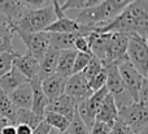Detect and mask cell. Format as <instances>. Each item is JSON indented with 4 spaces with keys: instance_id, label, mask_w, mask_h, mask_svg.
<instances>
[{
    "instance_id": "obj_38",
    "label": "cell",
    "mask_w": 148,
    "mask_h": 134,
    "mask_svg": "<svg viewBox=\"0 0 148 134\" xmlns=\"http://www.w3.org/2000/svg\"><path fill=\"white\" fill-rule=\"evenodd\" d=\"M87 0H66L64 3V5L61 7V9L64 10H70V9H83L86 7Z\"/></svg>"
},
{
    "instance_id": "obj_25",
    "label": "cell",
    "mask_w": 148,
    "mask_h": 134,
    "mask_svg": "<svg viewBox=\"0 0 148 134\" xmlns=\"http://www.w3.org/2000/svg\"><path fill=\"white\" fill-rule=\"evenodd\" d=\"M43 121L46 122V124H48L49 128L56 129V130H59V132H66V129L69 128V124H70V121L66 117H64L60 113H56V112L48 111V109L44 111Z\"/></svg>"
},
{
    "instance_id": "obj_32",
    "label": "cell",
    "mask_w": 148,
    "mask_h": 134,
    "mask_svg": "<svg viewBox=\"0 0 148 134\" xmlns=\"http://www.w3.org/2000/svg\"><path fill=\"white\" fill-rule=\"evenodd\" d=\"M105 83H107V72H105V68H103V70L96 76V77H94L91 81H88V86H90L92 93L105 87Z\"/></svg>"
},
{
    "instance_id": "obj_18",
    "label": "cell",
    "mask_w": 148,
    "mask_h": 134,
    "mask_svg": "<svg viewBox=\"0 0 148 134\" xmlns=\"http://www.w3.org/2000/svg\"><path fill=\"white\" fill-rule=\"evenodd\" d=\"M59 56H60V51L48 47L47 52L44 54L43 59L39 61V72H38V77L42 81L48 78L49 76L56 73V68H57V61H59Z\"/></svg>"
},
{
    "instance_id": "obj_11",
    "label": "cell",
    "mask_w": 148,
    "mask_h": 134,
    "mask_svg": "<svg viewBox=\"0 0 148 134\" xmlns=\"http://www.w3.org/2000/svg\"><path fill=\"white\" fill-rule=\"evenodd\" d=\"M64 94L70 96L78 106L79 103L84 102L86 99H88L91 96L92 91L90 89L86 78L82 76V73H77V74H72L70 77L66 78Z\"/></svg>"
},
{
    "instance_id": "obj_14",
    "label": "cell",
    "mask_w": 148,
    "mask_h": 134,
    "mask_svg": "<svg viewBox=\"0 0 148 134\" xmlns=\"http://www.w3.org/2000/svg\"><path fill=\"white\" fill-rule=\"evenodd\" d=\"M13 68L18 70L21 74H23L29 81L31 78L36 77L39 72V61L30 54H18L17 56L13 59Z\"/></svg>"
},
{
    "instance_id": "obj_15",
    "label": "cell",
    "mask_w": 148,
    "mask_h": 134,
    "mask_svg": "<svg viewBox=\"0 0 148 134\" xmlns=\"http://www.w3.org/2000/svg\"><path fill=\"white\" fill-rule=\"evenodd\" d=\"M65 82H66V78L57 74V73L49 76L48 78L42 81V89H43L44 94H46L47 99H48L49 102H52V100H55V99L60 98L61 95H64Z\"/></svg>"
},
{
    "instance_id": "obj_45",
    "label": "cell",
    "mask_w": 148,
    "mask_h": 134,
    "mask_svg": "<svg viewBox=\"0 0 148 134\" xmlns=\"http://www.w3.org/2000/svg\"><path fill=\"white\" fill-rule=\"evenodd\" d=\"M51 1H56L57 4L60 5V7H62V5H64V3L66 1V0H51Z\"/></svg>"
},
{
    "instance_id": "obj_36",
    "label": "cell",
    "mask_w": 148,
    "mask_h": 134,
    "mask_svg": "<svg viewBox=\"0 0 148 134\" xmlns=\"http://www.w3.org/2000/svg\"><path fill=\"white\" fill-rule=\"evenodd\" d=\"M110 134H133V133H131L130 128H129L122 120L117 119L116 122L113 124V126H112Z\"/></svg>"
},
{
    "instance_id": "obj_37",
    "label": "cell",
    "mask_w": 148,
    "mask_h": 134,
    "mask_svg": "<svg viewBox=\"0 0 148 134\" xmlns=\"http://www.w3.org/2000/svg\"><path fill=\"white\" fill-rule=\"evenodd\" d=\"M110 130H112V128L109 125L100 121H95L92 128L90 129V134H110Z\"/></svg>"
},
{
    "instance_id": "obj_40",
    "label": "cell",
    "mask_w": 148,
    "mask_h": 134,
    "mask_svg": "<svg viewBox=\"0 0 148 134\" xmlns=\"http://www.w3.org/2000/svg\"><path fill=\"white\" fill-rule=\"evenodd\" d=\"M51 128L48 124H46L44 121H42L35 129H33V134H48Z\"/></svg>"
},
{
    "instance_id": "obj_10",
    "label": "cell",
    "mask_w": 148,
    "mask_h": 134,
    "mask_svg": "<svg viewBox=\"0 0 148 134\" xmlns=\"http://www.w3.org/2000/svg\"><path fill=\"white\" fill-rule=\"evenodd\" d=\"M117 68H118V73H120L121 80H122L126 90L129 91L133 100L136 103L138 102V94H139V90H140L142 83H143L144 77L129 63V60L118 64Z\"/></svg>"
},
{
    "instance_id": "obj_39",
    "label": "cell",
    "mask_w": 148,
    "mask_h": 134,
    "mask_svg": "<svg viewBox=\"0 0 148 134\" xmlns=\"http://www.w3.org/2000/svg\"><path fill=\"white\" fill-rule=\"evenodd\" d=\"M27 9H38L51 4V0H21Z\"/></svg>"
},
{
    "instance_id": "obj_1",
    "label": "cell",
    "mask_w": 148,
    "mask_h": 134,
    "mask_svg": "<svg viewBox=\"0 0 148 134\" xmlns=\"http://www.w3.org/2000/svg\"><path fill=\"white\" fill-rule=\"evenodd\" d=\"M56 20L52 4H48L38 9H27L20 20L12 23V27L16 30L26 31V33H42L53 21Z\"/></svg>"
},
{
    "instance_id": "obj_30",
    "label": "cell",
    "mask_w": 148,
    "mask_h": 134,
    "mask_svg": "<svg viewBox=\"0 0 148 134\" xmlns=\"http://www.w3.org/2000/svg\"><path fill=\"white\" fill-rule=\"evenodd\" d=\"M18 55V52H1L0 54V77L7 74L13 68V59Z\"/></svg>"
},
{
    "instance_id": "obj_43",
    "label": "cell",
    "mask_w": 148,
    "mask_h": 134,
    "mask_svg": "<svg viewBox=\"0 0 148 134\" xmlns=\"http://www.w3.org/2000/svg\"><path fill=\"white\" fill-rule=\"evenodd\" d=\"M103 1H104V0H87V1H86V7H84V8L95 7V5H99V4H101Z\"/></svg>"
},
{
    "instance_id": "obj_2",
    "label": "cell",
    "mask_w": 148,
    "mask_h": 134,
    "mask_svg": "<svg viewBox=\"0 0 148 134\" xmlns=\"http://www.w3.org/2000/svg\"><path fill=\"white\" fill-rule=\"evenodd\" d=\"M104 68H105V72H107V83H105V87L108 90V94L112 95V98L114 99L117 109H121L123 107H127L130 104H133L134 100L131 98V95L129 94V91L126 90L122 80H121L117 65L109 64Z\"/></svg>"
},
{
    "instance_id": "obj_29",
    "label": "cell",
    "mask_w": 148,
    "mask_h": 134,
    "mask_svg": "<svg viewBox=\"0 0 148 134\" xmlns=\"http://www.w3.org/2000/svg\"><path fill=\"white\" fill-rule=\"evenodd\" d=\"M66 134H90L88 128L84 125V122L81 120L78 112L75 111L72 121L69 124V128L66 129Z\"/></svg>"
},
{
    "instance_id": "obj_28",
    "label": "cell",
    "mask_w": 148,
    "mask_h": 134,
    "mask_svg": "<svg viewBox=\"0 0 148 134\" xmlns=\"http://www.w3.org/2000/svg\"><path fill=\"white\" fill-rule=\"evenodd\" d=\"M103 68L104 67H103V64L100 63V60H97L96 57L92 56V59L90 60V63L87 64V67L82 70V76H83V77L86 78V81L88 82V81H91L92 78L96 77V76L101 72Z\"/></svg>"
},
{
    "instance_id": "obj_9",
    "label": "cell",
    "mask_w": 148,
    "mask_h": 134,
    "mask_svg": "<svg viewBox=\"0 0 148 134\" xmlns=\"http://www.w3.org/2000/svg\"><path fill=\"white\" fill-rule=\"evenodd\" d=\"M87 43H88L90 51L94 57L100 60L103 67L109 64V39L110 33H99V31H91L86 35Z\"/></svg>"
},
{
    "instance_id": "obj_7",
    "label": "cell",
    "mask_w": 148,
    "mask_h": 134,
    "mask_svg": "<svg viewBox=\"0 0 148 134\" xmlns=\"http://www.w3.org/2000/svg\"><path fill=\"white\" fill-rule=\"evenodd\" d=\"M107 94H108L107 87H103L100 90L92 93L88 99H86L84 102H82V103H79L77 106V112H78L81 120L84 122V125L88 128V130L94 125L95 119H96V113L99 111L104 98L107 96Z\"/></svg>"
},
{
    "instance_id": "obj_42",
    "label": "cell",
    "mask_w": 148,
    "mask_h": 134,
    "mask_svg": "<svg viewBox=\"0 0 148 134\" xmlns=\"http://www.w3.org/2000/svg\"><path fill=\"white\" fill-rule=\"evenodd\" d=\"M0 134H16V125H7L0 129Z\"/></svg>"
},
{
    "instance_id": "obj_3",
    "label": "cell",
    "mask_w": 148,
    "mask_h": 134,
    "mask_svg": "<svg viewBox=\"0 0 148 134\" xmlns=\"http://www.w3.org/2000/svg\"><path fill=\"white\" fill-rule=\"evenodd\" d=\"M118 119L130 128L133 134H140L148 128V107L134 102L130 106L118 109Z\"/></svg>"
},
{
    "instance_id": "obj_24",
    "label": "cell",
    "mask_w": 148,
    "mask_h": 134,
    "mask_svg": "<svg viewBox=\"0 0 148 134\" xmlns=\"http://www.w3.org/2000/svg\"><path fill=\"white\" fill-rule=\"evenodd\" d=\"M18 108H16L14 104L8 98V94L0 89V117L7 119L12 125H16V115Z\"/></svg>"
},
{
    "instance_id": "obj_17",
    "label": "cell",
    "mask_w": 148,
    "mask_h": 134,
    "mask_svg": "<svg viewBox=\"0 0 148 134\" xmlns=\"http://www.w3.org/2000/svg\"><path fill=\"white\" fill-rule=\"evenodd\" d=\"M8 98L10 99L16 108L18 109H31L33 106V91H31L30 83H23L18 86L16 90L8 94Z\"/></svg>"
},
{
    "instance_id": "obj_23",
    "label": "cell",
    "mask_w": 148,
    "mask_h": 134,
    "mask_svg": "<svg viewBox=\"0 0 148 134\" xmlns=\"http://www.w3.org/2000/svg\"><path fill=\"white\" fill-rule=\"evenodd\" d=\"M77 56L75 49H68V51H61L59 56V61H57L56 73L62 77L68 78L72 76V69L74 64V59Z\"/></svg>"
},
{
    "instance_id": "obj_12",
    "label": "cell",
    "mask_w": 148,
    "mask_h": 134,
    "mask_svg": "<svg viewBox=\"0 0 148 134\" xmlns=\"http://www.w3.org/2000/svg\"><path fill=\"white\" fill-rule=\"evenodd\" d=\"M129 36L118 33H110L109 39V64H121L127 59ZM108 64V65H109Z\"/></svg>"
},
{
    "instance_id": "obj_41",
    "label": "cell",
    "mask_w": 148,
    "mask_h": 134,
    "mask_svg": "<svg viewBox=\"0 0 148 134\" xmlns=\"http://www.w3.org/2000/svg\"><path fill=\"white\" fill-rule=\"evenodd\" d=\"M16 134H33V129L29 128L27 125L18 124L16 125Z\"/></svg>"
},
{
    "instance_id": "obj_35",
    "label": "cell",
    "mask_w": 148,
    "mask_h": 134,
    "mask_svg": "<svg viewBox=\"0 0 148 134\" xmlns=\"http://www.w3.org/2000/svg\"><path fill=\"white\" fill-rule=\"evenodd\" d=\"M136 103L148 107V80L147 78L143 80V83H142L140 90H139V94H138V102Z\"/></svg>"
},
{
    "instance_id": "obj_8",
    "label": "cell",
    "mask_w": 148,
    "mask_h": 134,
    "mask_svg": "<svg viewBox=\"0 0 148 134\" xmlns=\"http://www.w3.org/2000/svg\"><path fill=\"white\" fill-rule=\"evenodd\" d=\"M133 20L135 33L139 38L147 41L148 36V0H134L125 8Z\"/></svg>"
},
{
    "instance_id": "obj_26",
    "label": "cell",
    "mask_w": 148,
    "mask_h": 134,
    "mask_svg": "<svg viewBox=\"0 0 148 134\" xmlns=\"http://www.w3.org/2000/svg\"><path fill=\"white\" fill-rule=\"evenodd\" d=\"M14 35V30L8 22L0 25V54L1 52H14L13 49Z\"/></svg>"
},
{
    "instance_id": "obj_20",
    "label": "cell",
    "mask_w": 148,
    "mask_h": 134,
    "mask_svg": "<svg viewBox=\"0 0 148 134\" xmlns=\"http://www.w3.org/2000/svg\"><path fill=\"white\" fill-rule=\"evenodd\" d=\"M46 109L62 115V116L66 117L69 121H72L74 113H75V111H77V104L70 96L64 94V95H61L60 98L49 102L48 107H47Z\"/></svg>"
},
{
    "instance_id": "obj_19",
    "label": "cell",
    "mask_w": 148,
    "mask_h": 134,
    "mask_svg": "<svg viewBox=\"0 0 148 134\" xmlns=\"http://www.w3.org/2000/svg\"><path fill=\"white\" fill-rule=\"evenodd\" d=\"M27 10L21 0H0V13L5 17L9 25L20 20L21 16Z\"/></svg>"
},
{
    "instance_id": "obj_13",
    "label": "cell",
    "mask_w": 148,
    "mask_h": 134,
    "mask_svg": "<svg viewBox=\"0 0 148 134\" xmlns=\"http://www.w3.org/2000/svg\"><path fill=\"white\" fill-rule=\"evenodd\" d=\"M29 83H30L31 91H33V106H31V111L43 119L44 111L48 107L49 100L47 99L46 94H44L43 89H42V80L36 76V77L31 78L29 81Z\"/></svg>"
},
{
    "instance_id": "obj_4",
    "label": "cell",
    "mask_w": 148,
    "mask_h": 134,
    "mask_svg": "<svg viewBox=\"0 0 148 134\" xmlns=\"http://www.w3.org/2000/svg\"><path fill=\"white\" fill-rule=\"evenodd\" d=\"M51 4L53 7L56 20L44 30L46 33H79L83 36H86L87 34L92 31V29L79 25L72 17H68L64 10L61 9V7L56 1H51Z\"/></svg>"
},
{
    "instance_id": "obj_33",
    "label": "cell",
    "mask_w": 148,
    "mask_h": 134,
    "mask_svg": "<svg viewBox=\"0 0 148 134\" xmlns=\"http://www.w3.org/2000/svg\"><path fill=\"white\" fill-rule=\"evenodd\" d=\"M107 1V4L114 10L116 14H120L127 5H130L134 0H104Z\"/></svg>"
},
{
    "instance_id": "obj_31",
    "label": "cell",
    "mask_w": 148,
    "mask_h": 134,
    "mask_svg": "<svg viewBox=\"0 0 148 134\" xmlns=\"http://www.w3.org/2000/svg\"><path fill=\"white\" fill-rule=\"evenodd\" d=\"M92 59V55L83 54V52H77V56L74 59L72 74H77V73H82V70L87 67V64L90 63V60Z\"/></svg>"
},
{
    "instance_id": "obj_16",
    "label": "cell",
    "mask_w": 148,
    "mask_h": 134,
    "mask_svg": "<svg viewBox=\"0 0 148 134\" xmlns=\"http://www.w3.org/2000/svg\"><path fill=\"white\" fill-rule=\"evenodd\" d=\"M117 119H118V109L114 103V99L112 98V95L107 94V96L104 98V100H103L101 106H100L99 111L96 113L95 121L104 122V124L109 125L112 128Z\"/></svg>"
},
{
    "instance_id": "obj_6",
    "label": "cell",
    "mask_w": 148,
    "mask_h": 134,
    "mask_svg": "<svg viewBox=\"0 0 148 134\" xmlns=\"http://www.w3.org/2000/svg\"><path fill=\"white\" fill-rule=\"evenodd\" d=\"M14 30V34H17L23 42V44L27 48V54L34 56L38 61L43 59L44 54L47 52L49 47V34L46 31L42 33H26V31Z\"/></svg>"
},
{
    "instance_id": "obj_44",
    "label": "cell",
    "mask_w": 148,
    "mask_h": 134,
    "mask_svg": "<svg viewBox=\"0 0 148 134\" xmlns=\"http://www.w3.org/2000/svg\"><path fill=\"white\" fill-rule=\"evenodd\" d=\"M48 134H66V132H59V130L52 129V128H51V130H49Z\"/></svg>"
},
{
    "instance_id": "obj_21",
    "label": "cell",
    "mask_w": 148,
    "mask_h": 134,
    "mask_svg": "<svg viewBox=\"0 0 148 134\" xmlns=\"http://www.w3.org/2000/svg\"><path fill=\"white\" fill-rule=\"evenodd\" d=\"M49 34V47L57 51H68L74 49V42L79 33H48ZM82 35V34H81Z\"/></svg>"
},
{
    "instance_id": "obj_22",
    "label": "cell",
    "mask_w": 148,
    "mask_h": 134,
    "mask_svg": "<svg viewBox=\"0 0 148 134\" xmlns=\"http://www.w3.org/2000/svg\"><path fill=\"white\" fill-rule=\"evenodd\" d=\"M27 82H29V80L25 76L21 74L16 68H12L7 74L0 77V89L5 94H9L13 90H16L18 86L23 85V83H27Z\"/></svg>"
},
{
    "instance_id": "obj_34",
    "label": "cell",
    "mask_w": 148,
    "mask_h": 134,
    "mask_svg": "<svg viewBox=\"0 0 148 134\" xmlns=\"http://www.w3.org/2000/svg\"><path fill=\"white\" fill-rule=\"evenodd\" d=\"M74 49H75L77 52H83V54L91 55V51H90V47H88V43H87L86 36L81 35V34L77 36L75 42H74Z\"/></svg>"
},
{
    "instance_id": "obj_5",
    "label": "cell",
    "mask_w": 148,
    "mask_h": 134,
    "mask_svg": "<svg viewBox=\"0 0 148 134\" xmlns=\"http://www.w3.org/2000/svg\"><path fill=\"white\" fill-rule=\"evenodd\" d=\"M127 59L129 63L147 78L148 76V47L147 41L142 38H129L127 46Z\"/></svg>"
},
{
    "instance_id": "obj_27",
    "label": "cell",
    "mask_w": 148,
    "mask_h": 134,
    "mask_svg": "<svg viewBox=\"0 0 148 134\" xmlns=\"http://www.w3.org/2000/svg\"><path fill=\"white\" fill-rule=\"evenodd\" d=\"M42 121H43V119L35 115L31 109H18L17 115H16V125L23 124L27 125L31 129H35Z\"/></svg>"
}]
</instances>
